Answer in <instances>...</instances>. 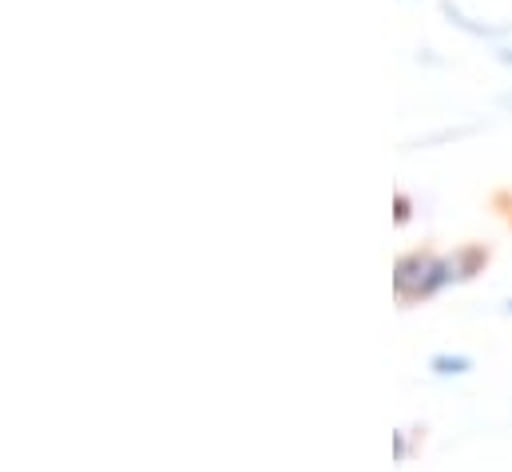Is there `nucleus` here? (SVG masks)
<instances>
[{"mask_svg":"<svg viewBox=\"0 0 512 472\" xmlns=\"http://www.w3.org/2000/svg\"><path fill=\"white\" fill-rule=\"evenodd\" d=\"M433 365H437L441 373H465V369H469L465 357H433Z\"/></svg>","mask_w":512,"mask_h":472,"instance_id":"1","label":"nucleus"},{"mask_svg":"<svg viewBox=\"0 0 512 472\" xmlns=\"http://www.w3.org/2000/svg\"><path fill=\"white\" fill-rule=\"evenodd\" d=\"M397 219H401V223H405V219H409V199H405V195H401V199H397Z\"/></svg>","mask_w":512,"mask_h":472,"instance_id":"2","label":"nucleus"}]
</instances>
